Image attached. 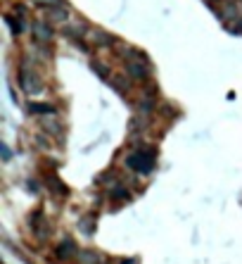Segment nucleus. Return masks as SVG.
Segmentation results:
<instances>
[{"instance_id": "obj_1", "label": "nucleus", "mask_w": 242, "mask_h": 264, "mask_svg": "<svg viewBox=\"0 0 242 264\" xmlns=\"http://www.w3.org/2000/svg\"><path fill=\"white\" fill-rule=\"evenodd\" d=\"M126 167L138 174H150L154 169V150L150 148H138L126 155Z\"/></svg>"}, {"instance_id": "obj_2", "label": "nucleus", "mask_w": 242, "mask_h": 264, "mask_svg": "<svg viewBox=\"0 0 242 264\" xmlns=\"http://www.w3.org/2000/svg\"><path fill=\"white\" fill-rule=\"evenodd\" d=\"M17 79H19L22 91L27 93V95H36V93L43 91V83H41V79H38V74H34L29 67H22V69H19Z\"/></svg>"}, {"instance_id": "obj_3", "label": "nucleus", "mask_w": 242, "mask_h": 264, "mask_svg": "<svg viewBox=\"0 0 242 264\" xmlns=\"http://www.w3.org/2000/svg\"><path fill=\"white\" fill-rule=\"evenodd\" d=\"M126 72H128V76H133V79H138V81H145L147 76H150V67L143 62H135L133 57H126Z\"/></svg>"}, {"instance_id": "obj_4", "label": "nucleus", "mask_w": 242, "mask_h": 264, "mask_svg": "<svg viewBox=\"0 0 242 264\" xmlns=\"http://www.w3.org/2000/svg\"><path fill=\"white\" fill-rule=\"evenodd\" d=\"M76 252H79V247H76V243L72 238H64L62 243L57 245V250H55V255L60 259H72V257H76Z\"/></svg>"}, {"instance_id": "obj_5", "label": "nucleus", "mask_w": 242, "mask_h": 264, "mask_svg": "<svg viewBox=\"0 0 242 264\" xmlns=\"http://www.w3.org/2000/svg\"><path fill=\"white\" fill-rule=\"evenodd\" d=\"M31 228H34V233H36L41 240H45V238L50 236V228H48V224H45V219H43V214H41V212H36V214H34Z\"/></svg>"}, {"instance_id": "obj_6", "label": "nucleus", "mask_w": 242, "mask_h": 264, "mask_svg": "<svg viewBox=\"0 0 242 264\" xmlns=\"http://www.w3.org/2000/svg\"><path fill=\"white\" fill-rule=\"evenodd\" d=\"M34 36H36V41H43V43H48V41H53L55 31L50 24H45V22H36L34 24Z\"/></svg>"}, {"instance_id": "obj_7", "label": "nucleus", "mask_w": 242, "mask_h": 264, "mask_svg": "<svg viewBox=\"0 0 242 264\" xmlns=\"http://www.w3.org/2000/svg\"><path fill=\"white\" fill-rule=\"evenodd\" d=\"M29 112L31 114H55L57 107L50 102H29Z\"/></svg>"}, {"instance_id": "obj_8", "label": "nucleus", "mask_w": 242, "mask_h": 264, "mask_svg": "<svg viewBox=\"0 0 242 264\" xmlns=\"http://www.w3.org/2000/svg\"><path fill=\"white\" fill-rule=\"evenodd\" d=\"M48 17L53 19V22H60V24H62V22H67V19H69V12H67V10L64 8H53V10H48Z\"/></svg>"}, {"instance_id": "obj_9", "label": "nucleus", "mask_w": 242, "mask_h": 264, "mask_svg": "<svg viewBox=\"0 0 242 264\" xmlns=\"http://www.w3.org/2000/svg\"><path fill=\"white\" fill-rule=\"evenodd\" d=\"M102 257L98 255V252H93V250H83L81 252V257H79V262L81 264H98Z\"/></svg>"}, {"instance_id": "obj_10", "label": "nucleus", "mask_w": 242, "mask_h": 264, "mask_svg": "<svg viewBox=\"0 0 242 264\" xmlns=\"http://www.w3.org/2000/svg\"><path fill=\"white\" fill-rule=\"evenodd\" d=\"M150 93H152V91H147V95H145L143 100H140V105H138V109H140L143 114H150V112L154 109V100L150 98Z\"/></svg>"}, {"instance_id": "obj_11", "label": "nucleus", "mask_w": 242, "mask_h": 264, "mask_svg": "<svg viewBox=\"0 0 242 264\" xmlns=\"http://www.w3.org/2000/svg\"><path fill=\"white\" fill-rule=\"evenodd\" d=\"M5 22L10 24V29H12V34H15V36H19V34L24 31V24H22V19H15L12 15H8V17H5Z\"/></svg>"}, {"instance_id": "obj_12", "label": "nucleus", "mask_w": 242, "mask_h": 264, "mask_svg": "<svg viewBox=\"0 0 242 264\" xmlns=\"http://www.w3.org/2000/svg\"><path fill=\"white\" fill-rule=\"evenodd\" d=\"M95 41H98L100 46H114V43H117V38L105 34V31H95Z\"/></svg>"}, {"instance_id": "obj_13", "label": "nucleus", "mask_w": 242, "mask_h": 264, "mask_svg": "<svg viewBox=\"0 0 242 264\" xmlns=\"http://www.w3.org/2000/svg\"><path fill=\"white\" fill-rule=\"evenodd\" d=\"M34 5H38V8H64V0H34Z\"/></svg>"}, {"instance_id": "obj_14", "label": "nucleus", "mask_w": 242, "mask_h": 264, "mask_svg": "<svg viewBox=\"0 0 242 264\" xmlns=\"http://www.w3.org/2000/svg\"><path fill=\"white\" fill-rule=\"evenodd\" d=\"M93 72L98 74L100 79H109V69L102 62H93Z\"/></svg>"}, {"instance_id": "obj_15", "label": "nucleus", "mask_w": 242, "mask_h": 264, "mask_svg": "<svg viewBox=\"0 0 242 264\" xmlns=\"http://www.w3.org/2000/svg\"><path fill=\"white\" fill-rule=\"evenodd\" d=\"M81 231H83V233H93V231H95V219L93 217L83 219V221H81Z\"/></svg>"}, {"instance_id": "obj_16", "label": "nucleus", "mask_w": 242, "mask_h": 264, "mask_svg": "<svg viewBox=\"0 0 242 264\" xmlns=\"http://www.w3.org/2000/svg\"><path fill=\"white\" fill-rule=\"evenodd\" d=\"M128 200V191L126 188H121V186H117V188H112V200Z\"/></svg>"}, {"instance_id": "obj_17", "label": "nucleus", "mask_w": 242, "mask_h": 264, "mask_svg": "<svg viewBox=\"0 0 242 264\" xmlns=\"http://www.w3.org/2000/svg\"><path fill=\"white\" fill-rule=\"evenodd\" d=\"M112 83H114V86H117V91H121V93L128 88V83H126L124 76H114V79H112Z\"/></svg>"}, {"instance_id": "obj_18", "label": "nucleus", "mask_w": 242, "mask_h": 264, "mask_svg": "<svg viewBox=\"0 0 242 264\" xmlns=\"http://www.w3.org/2000/svg\"><path fill=\"white\" fill-rule=\"evenodd\" d=\"M50 181H53V183H50V186H53V191H60L62 195H67V188H64L62 183H60V179H55V176H53Z\"/></svg>"}, {"instance_id": "obj_19", "label": "nucleus", "mask_w": 242, "mask_h": 264, "mask_svg": "<svg viewBox=\"0 0 242 264\" xmlns=\"http://www.w3.org/2000/svg\"><path fill=\"white\" fill-rule=\"evenodd\" d=\"M10 157H12V155H10V150H8V146H3V160H5V162H8Z\"/></svg>"}, {"instance_id": "obj_20", "label": "nucleus", "mask_w": 242, "mask_h": 264, "mask_svg": "<svg viewBox=\"0 0 242 264\" xmlns=\"http://www.w3.org/2000/svg\"><path fill=\"white\" fill-rule=\"evenodd\" d=\"M209 3H223V0H209Z\"/></svg>"}]
</instances>
